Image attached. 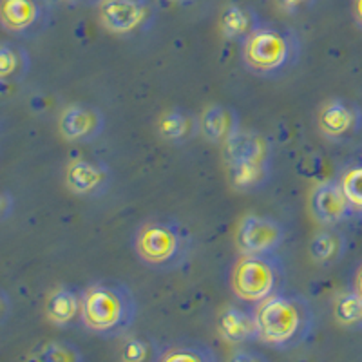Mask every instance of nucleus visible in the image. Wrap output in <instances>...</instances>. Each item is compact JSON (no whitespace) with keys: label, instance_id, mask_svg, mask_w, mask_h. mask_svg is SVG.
<instances>
[{"label":"nucleus","instance_id":"obj_1","mask_svg":"<svg viewBox=\"0 0 362 362\" xmlns=\"http://www.w3.org/2000/svg\"><path fill=\"white\" fill-rule=\"evenodd\" d=\"M259 339L276 350H293L312 335L315 315L308 300L299 293L279 292L255 308Z\"/></svg>","mask_w":362,"mask_h":362},{"label":"nucleus","instance_id":"obj_2","mask_svg":"<svg viewBox=\"0 0 362 362\" xmlns=\"http://www.w3.org/2000/svg\"><path fill=\"white\" fill-rule=\"evenodd\" d=\"M138 303L127 284L115 279L90 283L82 292V319L89 332L102 337H119L136 321Z\"/></svg>","mask_w":362,"mask_h":362},{"label":"nucleus","instance_id":"obj_3","mask_svg":"<svg viewBox=\"0 0 362 362\" xmlns=\"http://www.w3.org/2000/svg\"><path fill=\"white\" fill-rule=\"evenodd\" d=\"M300 40L296 31L263 24L241 44V60L250 73L277 78L299 64Z\"/></svg>","mask_w":362,"mask_h":362},{"label":"nucleus","instance_id":"obj_4","mask_svg":"<svg viewBox=\"0 0 362 362\" xmlns=\"http://www.w3.org/2000/svg\"><path fill=\"white\" fill-rule=\"evenodd\" d=\"M132 248L147 268L170 272L180 268L187 259L190 239L176 219L154 218L147 219L136 228Z\"/></svg>","mask_w":362,"mask_h":362},{"label":"nucleus","instance_id":"obj_5","mask_svg":"<svg viewBox=\"0 0 362 362\" xmlns=\"http://www.w3.org/2000/svg\"><path fill=\"white\" fill-rule=\"evenodd\" d=\"M286 268L277 252L243 254L230 272V288L238 299L259 305L268 297L284 292Z\"/></svg>","mask_w":362,"mask_h":362},{"label":"nucleus","instance_id":"obj_6","mask_svg":"<svg viewBox=\"0 0 362 362\" xmlns=\"http://www.w3.org/2000/svg\"><path fill=\"white\" fill-rule=\"evenodd\" d=\"M98 15L107 31L129 37L151 25L154 8L148 0H100Z\"/></svg>","mask_w":362,"mask_h":362},{"label":"nucleus","instance_id":"obj_7","mask_svg":"<svg viewBox=\"0 0 362 362\" xmlns=\"http://www.w3.org/2000/svg\"><path fill=\"white\" fill-rule=\"evenodd\" d=\"M284 226L267 216H245L238 226L235 243L241 254H274L284 243Z\"/></svg>","mask_w":362,"mask_h":362},{"label":"nucleus","instance_id":"obj_8","mask_svg":"<svg viewBox=\"0 0 362 362\" xmlns=\"http://www.w3.org/2000/svg\"><path fill=\"white\" fill-rule=\"evenodd\" d=\"M319 131L332 141H348L362 131V109L346 98H332L319 111Z\"/></svg>","mask_w":362,"mask_h":362},{"label":"nucleus","instance_id":"obj_9","mask_svg":"<svg viewBox=\"0 0 362 362\" xmlns=\"http://www.w3.org/2000/svg\"><path fill=\"white\" fill-rule=\"evenodd\" d=\"M310 210L315 221L322 226H337L355 214L346 198L341 181H322L310 194Z\"/></svg>","mask_w":362,"mask_h":362},{"label":"nucleus","instance_id":"obj_10","mask_svg":"<svg viewBox=\"0 0 362 362\" xmlns=\"http://www.w3.org/2000/svg\"><path fill=\"white\" fill-rule=\"evenodd\" d=\"M107 119L95 105L74 103L60 116V132L67 141L74 144H90L98 140L105 131Z\"/></svg>","mask_w":362,"mask_h":362},{"label":"nucleus","instance_id":"obj_11","mask_svg":"<svg viewBox=\"0 0 362 362\" xmlns=\"http://www.w3.org/2000/svg\"><path fill=\"white\" fill-rule=\"evenodd\" d=\"M66 183L76 196L100 198L111 187V170L95 160H76L66 170Z\"/></svg>","mask_w":362,"mask_h":362},{"label":"nucleus","instance_id":"obj_12","mask_svg":"<svg viewBox=\"0 0 362 362\" xmlns=\"http://www.w3.org/2000/svg\"><path fill=\"white\" fill-rule=\"evenodd\" d=\"M226 165L230 163H261L272 165L274 145L268 136L254 131H238L223 145Z\"/></svg>","mask_w":362,"mask_h":362},{"label":"nucleus","instance_id":"obj_13","mask_svg":"<svg viewBox=\"0 0 362 362\" xmlns=\"http://www.w3.org/2000/svg\"><path fill=\"white\" fill-rule=\"evenodd\" d=\"M44 18L40 0H0V25L11 33H29Z\"/></svg>","mask_w":362,"mask_h":362},{"label":"nucleus","instance_id":"obj_14","mask_svg":"<svg viewBox=\"0 0 362 362\" xmlns=\"http://www.w3.org/2000/svg\"><path fill=\"white\" fill-rule=\"evenodd\" d=\"M202 134L205 136L210 144L225 145L235 134L239 129V115L235 109L226 105H210L199 118Z\"/></svg>","mask_w":362,"mask_h":362},{"label":"nucleus","instance_id":"obj_15","mask_svg":"<svg viewBox=\"0 0 362 362\" xmlns=\"http://www.w3.org/2000/svg\"><path fill=\"white\" fill-rule=\"evenodd\" d=\"M219 334L226 342H232V344L259 339L255 312L239 308V306H228L219 317Z\"/></svg>","mask_w":362,"mask_h":362},{"label":"nucleus","instance_id":"obj_16","mask_svg":"<svg viewBox=\"0 0 362 362\" xmlns=\"http://www.w3.org/2000/svg\"><path fill=\"white\" fill-rule=\"evenodd\" d=\"M45 313L53 325L69 326L82 319V292L74 286H58L47 299Z\"/></svg>","mask_w":362,"mask_h":362},{"label":"nucleus","instance_id":"obj_17","mask_svg":"<svg viewBox=\"0 0 362 362\" xmlns=\"http://www.w3.org/2000/svg\"><path fill=\"white\" fill-rule=\"evenodd\" d=\"M259 25H263V21L250 6L232 2L221 13V33L226 40L243 44Z\"/></svg>","mask_w":362,"mask_h":362},{"label":"nucleus","instance_id":"obj_18","mask_svg":"<svg viewBox=\"0 0 362 362\" xmlns=\"http://www.w3.org/2000/svg\"><path fill=\"white\" fill-rule=\"evenodd\" d=\"M308 250L317 264L332 267V264L339 263L348 252V239L335 226H326L313 235Z\"/></svg>","mask_w":362,"mask_h":362},{"label":"nucleus","instance_id":"obj_19","mask_svg":"<svg viewBox=\"0 0 362 362\" xmlns=\"http://www.w3.org/2000/svg\"><path fill=\"white\" fill-rule=\"evenodd\" d=\"M158 129L163 140L174 145L187 144L194 136H198V132H202L199 119L185 109H169L163 112L158 122Z\"/></svg>","mask_w":362,"mask_h":362},{"label":"nucleus","instance_id":"obj_20","mask_svg":"<svg viewBox=\"0 0 362 362\" xmlns=\"http://www.w3.org/2000/svg\"><path fill=\"white\" fill-rule=\"evenodd\" d=\"M232 187L241 192H254L268 185L272 165L261 163H230L228 165Z\"/></svg>","mask_w":362,"mask_h":362},{"label":"nucleus","instance_id":"obj_21","mask_svg":"<svg viewBox=\"0 0 362 362\" xmlns=\"http://www.w3.org/2000/svg\"><path fill=\"white\" fill-rule=\"evenodd\" d=\"M158 362H219L216 351L202 342H183L165 351Z\"/></svg>","mask_w":362,"mask_h":362},{"label":"nucleus","instance_id":"obj_22","mask_svg":"<svg viewBox=\"0 0 362 362\" xmlns=\"http://www.w3.org/2000/svg\"><path fill=\"white\" fill-rule=\"evenodd\" d=\"M335 319L346 328H362V296L358 292H346L335 300Z\"/></svg>","mask_w":362,"mask_h":362},{"label":"nucleus","instance_id":"obj_23","mask_svg":"<svg viewBox=\"0 0 362 362\" xmlns=\"http://www.w3.org/2000/svg\"><path fill=\"white\" fill-rule=\"evenodd\" d=\"M29 60L24 51L15 49L11 45H0V80L18 78L28 71Z\"/></svg>","mask_w":362,"mask_h":362},{"label":"nucleus","instance_id":"obj_24","mask_svg":"<svg viewBox=\"0 0 362 362\" xmlns=\"http://www.w3.org/2000/svg\"><path fill=\"white\" fill-rule=\"evenodd\" d=\"M35 362H83L78 346L67 341H53L45 344Z\"/></svg>","mask_w":362,"mask_h":362},{"label":"nucleus","instance_id":"obj_25","mask_svg":"<svg viewBox=\"0 0 362 362\" xmlns=\"http://www.w3.org/2000/svg\"><path fill=\"white\" fill-rule=\"evenodd\" d=\"M342 190H344L346 198L354 206L355 214H362V165L351 167L342 174L341 180Z\"/></svg>","mask_w":362,"mask_h":362},{"label":"nucleus","instance_id":"obj_26","mask_svg":"<svg viewBox=\"0 0 362 362\" xmlns=\"http://www.w3.org/2000/svg\"><path fill=\"white\" fill-rule=\"evenodd\" d=\"M153 342L134 337L125 342L124 348H122V354H119V358H122V362H151L153 361Z\"/></svg>","mask_w":362,"mask_h":362},{"label":"nucleus","instance_id":"obj_27","mask_svg":"<svg viewBox=\"0 0 362 362\" xmlns=\"http://www.w3.org/2000/svg\"><path fill=\"white\" fill-rule=\"evenodd\" d=\"M276 2L284 13H290V15H296V13L312 8L315 4V0H276Z\"/></svg>","mask_w":362,"mask_h":362},{"label":"nucleus","instance_id":"obj_28","mask_svg":"<svg viewBox=\"0 0 362 362\" xmlns=\"http://www.w3.org/2000/svg\"><path fill=\"white\" fill-rule=\"evenodd\" d=\"M226 362H270L263 354L254 350H239L230 355V358Z\"/></svg>","mask_w":362,"mask_h":362},{"label":"nucleus","instance_id":"obj_29","mask_svg":"<svg viewBox=\"0 0 362 362\" xmlns=\"http://www.w3.org/2000/svg\"><path fill=\"white\" fill-rule=\"evenodd\" d=\"M351 13L357 25L362 29V0H351Z\"/></svg>","mask_w":362,"mask_h":362},{"label":"nucleus","instance_id":"obj_30","mask_svg":"<svg viewBox=\"0 0 362 362\" xmlns=\"http://www.w3.org/2000/svg\"><path fill=\"white\" fill-rule=\"evenodd\" d=\"M9 312V300L6 293L0 292V321H4Z\"/></svg>","mask_w":362,"mask_h":362},{"label":"nucleus","instance_id":"obj_31","mask_svg":"<svg viewBox=\"0 0 362 362\" xmlns=\"http://www.w3.org/2000/svg\"><path fill=\"white\" fill-rule=\"evenodd\" d=\"M355 292H358L362 296V264L355 272Z\"/></svg>","mask_w":362,"mask_h":362},{"label":"nucleus","instance_id":"obj_32","mask_svg":"<svg viewBox=\"0 0 362 362\" xmlns=\"http://www.w3.org/2000/svg\"><path fill=\"white\" fill-rule=\"evenodd\" d=\"M8 210H9L8 198H6V196H2V194H0V214H4V212H8Z\"/></svg>","mask_w":362,"mask_h":362},{"label":"nucleus","instance_id":"obj_33","mask_svg":"<svg viewBox=\"0 0 362 362\" xmlns=\"http://www.w3.org/2000/svg\"><path fill=\"white\" fill-rule=\"evenodd\" d=\"M174 2H177V4H192L196 0H174Z\"/></svg>","mask_w":362,"mask_h":362},{"label":"nucleus","instance_id":"obj_34","mask_svg":"<svg viewBox=\"0 0 362 362\" xmlns=\"http://www.w3.org/2000/svg\"><path fill=\"white\" fill-rule=\"evenodd\" d=\"M73 2H95V0H73Z\"/></svg>","mask_w":362,"mask_h":362}]
</instances>
